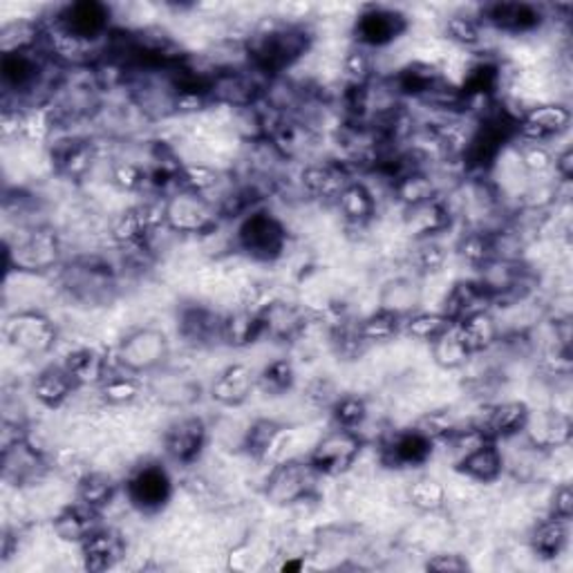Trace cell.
Returning a JSON list of instances; mask_svg holds the SVG:
<instances>
[{"mask_svg": "<svg viewBox=\"0 0 573 573\" xmlns=\"http://www.w3.org/2000/svg\"><path fill=\"white\" fill-rule=\"evenodd\" d=\"M312 32L303 26L274 23L260 28L245 46L249 70L276 79L312 50Z\"/></svg>", "mask_w": 573, "mask_h": 573, "instance_id": "1", "label": "cell"}, {"mask_svg": "<svg viewBox=\"0 0 573 573\" xmlns=\"http://www.w3.org/2000/svg\"><path fill=\"white\" fill-rule=\"evenodd\" d=\"M161 211L166 231L177 236H209L223 223L214 198L186 188H175L161 200Z\"/></svg>", "mask_w": 573, "mask_h": 573, "instance_id": "2", "label": "cell"}, {"mask_svg": "<svg viewBox=\"0 0 573 573\" xmlns=\"http://www.w3.org/2000/svg\"><path fill=\"white\" fill-rule=\"evenodd\" d=\"M287 227L269 209H254L240 218L236 229L238 249L256 263H276L287 251Z\"/></svg>", "mask_w": 573, "mask_h": 573, "instance_id": "3", "label": "cell"}, {"mask_svg": "<svg viewBox=\"0 0 573 573\" xmlns=\"http://www.w3.org/2000/svg\"><path fill=\"white\" fill-rule=\"evenodd\" d=\"M168 358H170L168 336L152 325H144L128 332L115 349V365L119 369H126L139 376L161 369L168 363Z\"/></svg>", "mask_w": 573, "mask_h": 573, "instance_id": "4", "label": "cell"}, {"mask_svg": "<svg viewBox=\"0 0 573 573\" xmlns=\"http://www.w3.org/2000/svg\"><path fill=\"white\" fill-rule=\"evenodd\" d=\"M166 231L161 202H141L121 211L110 227L117 247L128 254H148L157 234Z\"/></svg>", "mask_w": 573, "mask_h": 573, "instance_id": "5", "label": "cell"}, {"mask_svg": "<svg viewBox=\"0 0 573 573\" xmlns=\"http://www.w3.org/2000/svg\"><path fill=\"white\" fill-rule=\"evenodd\" d=\"M6 340L26 356H46L59 340L57 323L39 309H19L6 318Z\"/></svg>", "mask_w": 573, "mask_h": 573, "instance_id": "6", "label": "cell"}, {"mask_svg": "<svg viewBox=\"0 0 573 573\" xmlns=\"http://www.w3.org/2000/svg\"><path fill=\"white\" fill-rule=\"evenodd\" d=\"M363 448L365 437L360 433L334 426V431H329L314 444L305 460L320 477H338L354 468Z\"/></svg>", "mask_w": 573, "mask_h": 573, "instance_id": "7", "label": "cell"}, {"mask_svg": "<svg viewBox=\"0 0 573 573\" xmlns=\"http://www.w3.org/2000/svg\"><path fill=\"white\" fill-rule=\"evenodd\" d=\"M121 491L128 497V504L141 515H155L164 511L172 497V477L159 462H146L126 477Z\"/></svg>", "mask_w": 573, "mask_h": 573, "instance_id": "8", "label": "cell"}, {"mask_svg": "<svg viewBox=\"0 0 573 573\" xmlns=\"http://www.w3.org/2000/svg\"><path fill=\"white\" fill-rule=\"evenodd\" d=\"M411 28L408 17L402 10L386 6H367L358 12L352 26L354 46L365 50H384L399 41Z\"/></svg>", "mask_w": 573, "mask_h": 573, "instance_id": "9", "label": "cell"}, {"mask_svg": "<svg viewBox=\"0 0 573 573\" xmlns=\"http://www.w3.org/2000/svg\"><path fill=\"white\" fill-rule=\"evenodd\" d=\"M112 23V12L106 3L99 0H79V3H68L57 12L55 26L72 37L79 43L95 48L101 39H108Z\"/></svg>", "mask_w": 573, "mask_h": 573, "instance_id": "10", "label": "cell"}, {"mask_svg": "<svg viewBox=\"0 0 573 573\" xmlns=\"http://www.w3.org/2000/svg\"><path fill=\"white\" fill-rule=\"evenodd\" d=\"M318 477L307 460H285L269 471L265 495L276 506H294L314 495Z\"/></svg>", "mask_w": 573, "mask_h": 573, "instance_id": "11", "label": "cell"}, {"mask_svg": "<svg viewBox=\"0 0 573 573\" xmlns=\"http://www.w3.org/2000/svg\"><path fill=\"white\" fill-rule=\"evenodd\" d=\"M571 108L566 103H537L524 108L515 121V137L528 144H549L571 128Z\"/></svg>", "mask_w": 573, "mask_h": 573, "instance_id": "12", "label": "cell"}, {"mask_svg": "<svg viewBox=\"0 0 573 573\" xmlns=\"http://www.w3.org/2000/svg\"><path fill=\"white\" fill-rule=\"evenodd\" d=\"M207 442L209 426L202 417H179L164 433V455L177 466H194L202 457Z\"/></svg>", "mask_w": 573, "mask_h": 573, "instance_id": "13", "label": "cell"}, {"mask_svg": "<svg viewBox=\"0 0 573 573\" xmlns=\"http://www.w3.org/2000/svg\"><path fill=\"white\" fill-rule=\"evenodd\" d=\"M482 26L493 28L502 34H533L540 30L546 21V14L535 3H520V0H511V3H488L477 14Z\"/></svg>", "mask_w": 573, "mask_h": 573, "instance_id": "14", "label": "cell"}, {"mask_svg": "<svg viewBox=\"0 0 573 573\" xmlns=\"http://www.w3.org/2000/svg\"><path fill=\"white\" fill-rule=\"evenodd\" d=\"M211 97L214 103L229 106L234 110H245L260 103L265 99V90L254 70L220 68L216 70L211 83Z\"/></svg>", "mask_w": 573, "mask_h": 573, "instance_id": "15", "label": "cell"}, {"mask_svg": "<svg viewBox=\"0 0 573 573\" xmlns=\"http://www.w3.org/2000/svg\"><path fill=\"white\" fill-rule=\"evenodd\" d=\"M349 179L352 172L343 161H307L298 172L303 196L332 207Z\"/></svg>", "mask_w": 573, "mask_h": 573, "instance_id": "16", "label": "cell"}, {"mask_svg": "<svg viewBox=\"0 0 573 573\" xmlns=\"http://www.w3.org/2000/svg\"><path fill=\"white\" fill-rule=\"evenodd\" d=\"M435 442L426 437L417 426L395 431L381 444V462L391 468H417L424 466L435 451Z\"/></svg>", "mask_w": 573, "mask_h": 573, "instance_id": "17", "label": "cell"}, {"mask_svg": "<svg viewBox=\"0 0 573 573\" xmlns=\"http://www.w3.org/2000/svg\"><path fill=\"white\" fill-rule=\"evenodd\" d=\"M258 391V372L247 363H231L216 374L209 395L223 408L245 406Z\"/></svg>", "mask_w": 573, "mask_h": 573, "instance_id": "18", "label": "cell"}, {"mask_svg": "<svg viewBox=\"0 0 573 573\" xmlns=\"http://www.w3.org/2000/svg\"><path fill=\"white\" fill-rule=\"evenodd\" d=\"M50 159L59 175L81 181L90 175V170L97 161V148L88 137L63 135V137L52 139Z\"/></svg>", "mask_w": 573, "mask_h": 573, "instance_id": "19", "label": "cell"}, {"mask_svg": "<svg viewBox=\"0 0 573 573\" xmlns=\"http://www.w3.org/2000/svg\"><path fill=\"white\" fill-rule=\"evenodd\" d=\"M61 245L55 231L50 229H34L30 231L17 247L8 245V263L17 258L19 269L28 271H46L59 263Z\"/></svg>", "mask_w": 573, "mask_h": 573, "instance_id": "20", "label": "cell"}, {"mask_svg": "<svg viewBox=\"0 0 573 573\" xmlns=\"http://www.w3.org/2000/svg\"><path fill=\"white\" fill-rule=\"evenodd\" d=\"M223 314L200 303L184 305L177 316L179 336L196 347H211L216 343H223Z\"/></svg>", "mask_w": 573, "mask_h": 573, "instance_id": "21", "label": "cell"}, {"mask_svg": "<svg viewBox=\"0 0 573 573\" xmlns=\"http://www.w3.org/2000/svg\"><path fill=\"white\" fill-rule=\"evenodd\" d=\"M404 225H406V231L413 236V240L439 238L453 229L455 211L444 196H437L419 207L406 209Z\"/></svg>", "mask_w": 573, "mask_h": 573, "instance_id": "22", "label": "cell"}, {"mask_svg": "<svg viewBox=\"0 0 573 573\" xmlns=\"http://www.w3.org/2000/svg\"><path fill=\"white\" fill-rule=\"evenodd\" d=\"M77 391H79V386L75 384L72 374L66 369L63 363H50V365L41 367L34 374L32 386H30L32 397L46 411L63 408Z\"/></svg>", "mask_w": 573, "mask_h": 573, "instance_id": "23", "label": "cell"}, {"mask_svg": "<svg viewBox=\"0 0 573 573\" xmlns=\"http://www.w3.org/2000/svg\"><path fill=\"white\" fill-rule=\"evenodd\" d=\"M48 471V462L39 448H34L28 437H17L3 448V475L8 482L19 486L37 484Z\"/></svg>", "mask_w": 573, "mask_h": 573, "instance_id": "24", "label": "cell"}, {"mask_svg": "<svg viewBox=\"0 0 573 573\" xmlns=\"http://www.w3.org/2000/svg\"><path fill=\"white\" fill-rule=\"evenodd\" d=\"M522 435H526L528 444L537 451H557L571 444L573 424L571 417L562 411H542L537 415L531 411Z\"/></svg>", "mask_w": 573, "mask_h": 573, "instance_id": "25", "label": "cell"}, {"mask_svg": "<svg viewBox=\"0 0 573 573\" xmlns=\"http://www.w3.org/2000/svg\"><path fill=\"white\" fill-rule=\"evenodd\" d=\"M81 560L88 571H108L117 566L126 557V540L124 535L112 526H99L95 533H90L81 544Z\"/></svg>", "mask_w": 573, "mask_h": 573, "instance_id": "26", "label": "cell"}, {"mask_svg": "<svg viewBox=\"0 0 573 573\" xmlns=\"http://www.w3.org/2000/svg\"><path fill=\"white\" fill-rule=\"evenodd\" d=\"M260 316H263V327H265V336L274 338V340H296L305 334L307 325H309V314L307 309L287 303V300H269L260 307Z\"/></svg>", "mask_w": 573, "mask_h": 573, "instance_id": "27", "label": "cell"}, {"mask_svg": "<svg viewBox=\"0 0 573 573\" xmlns=\"http://www.w3.org/2000/svg\"><path fill=\"white\" fill-rule=\"evenodd\" d=\"M334 207L345 220V225L354 229H365L367 225L374 223L378 214V200L374 196V190L367 186V181L354 179V177L345 184Z\"/></svg>", "mask_w": 573, "mask_h": 573, "instance_id": "28", "label": "cell"}, {"mask_svg": "<svg viewBox=\"0 0 573 573\" xmlns=\"http://www.w3.org/2000/svg\"><path fill=\"white\" fill-rule=\"evenodd\" d=\"M442 81H446L439 66L431 61H411L397 70V75L388 81L397 99H426Z\"/></svg>", "mask_w": 573, "mask_h": 573, "instance_id": "29", "label": "cell"}, {"mask_svg": "<svg viewBox=\"0 0 573 573\" xmlns=\"http://www.w3.org/2000/svg\"><path fill=\"white\" fill-rule=\"evenodd\" d=\"M531 417V408L520 399L500 402L488 408L486 417L482 422H475V426L482 428V433L493 442L513 439L524 433Z\"/></svg>", "mask_w": 573, "mask_h": 573, "instance_id": "30", "label": "cell"}, {"mask_svg": "<svg viewBox=\"0 0 573 573\" xmlns=\"http://www.w3.org/2000/svg\"><path fill=\"white\" fill-rule=\"evenodd\" d=\"M66 369L72 374L75 384L79 388H99L110 372L117 367L101 349L97 347H75L63 358Z\"/></svg>", "mask_w": 573, "mask_h": 573, "instance_id": "31", "label": "cell"}, {"mask_svg": "<svg viewBox=\"0 0 573 573\" xmlns=\"http://www.w3.org/2000/svg\"><path fill=\"white\" fill-rule=\"evenodd\" d=\"M101 526V513L83 504L81 500H75L66 504L55 517H52V531L59 540L70 544H81L90 533H95Z\"/></svg>", "mask_w": 573, "mask_h": 573, "instance_id": "32", "label": "cell"}, {"mask_svg": "<svg viewBox=\"0 0 573 573\" xmlns=\"http://www.w3.org/2000/svg\"><path fill=\"white\" fill-rule=\"evenodd\" d=\"M504 453L500 448V442L486 439L477 448H473L468 455H464L460 462H455V468L477 482V484H493L504 473Z\"/></svg>", "mask_w": 573, "mask_h": 573, "instance_id": "33", "label": "cell"}, {"mask_svg": "<svg viewBox=\"0 0 573 573\" xmlns=\"http://www.w3.org/2000/svg\"><path fill=\"white\" fill-rule=\"evenodd\" d=\"M393 198L402 205V209L419 207L437 196H442L439 184L435 175L428 168H411L404 175H399L393 184Z\"/></svg>", "mask_w": 573, "mask_h": 573, "instance_id": "34", "label": "cell"}, {"mask_svg": "<svg viewBox=\"0 0 573 573\" xmlns=\"http://www.w3.org/2000/svg\"><path fill=\"white\" fill-rule=\"evenodd\" d=\"M493 307V296L488 289L477 280H460L453 285V289L446 294V300L442 305V312L453 320H462L464 316H471L475 312H484Z\"/></svg>", "mask_w": 573, "mask_h": 573, "instance_id": "35", "label": "cell"}, {"mask_svg": "<svg viewBox=\"0 0 573 573\" xmlns=\"http://www.w3.org/2000/svg\"><path fill=\"white\" fill-rule=\"evenodd\" d=\"M455 329L460 332L462 340L471 349L473 356L488 352L502 340V325L497 323L493 309L475 312L471 316H464L462 320L455 323Z\"/></svg>", "mask_w": 573, "mask_h": 573, "instance_id": "36", "label": "cell"}, {"mask_svg": "<svg viewBox=\"0 0 573 573\" xmlns=\"http://www.w3.org/2000/svg\"><path fill=\"white\" fill-rule=\"evenodd\" d=\"M422 300H424V289L419 285V278H413V276L391 278L378 292V307L388 309L402 318L422 309Z\"/></svg>", "mask_w": 573, "mask_h": 573, "instance_id": "37", "label": "cell"}, {"mask_svg": "<svg viewBox=\"0 0 573 573\" xmlns=\"http://www.w3.org/2000/svg\"><path fill=\"white\" fill-rule=\"evenodd\" d=\"M265 336V327H263V316L260 309H249V307H240L231 314L225 316L223 323V343L231 345V347H249L256 340H260Z\"/></svg>", "mask_w": 573, "mask_h": 573, "instance_id": "38", "label": "cell"}, {"mask_svg": "<svg viewBox=\"0 0 573 573\" xmlns=\"http://www.w3.org/2000/svg\"><path fill=\"white\" fill-rule=\"evenodd\" d=\"M97 395L110 408L130 406L144 395V381L139 374L115 367L110 376L97 388Z\"/></svg>", "mask_w": 573, "mask_h": 573, "instance_id": "39", "label": "cell"}, {"mask_svg": "<svg viewBox=\"0 0 573 573\" xmlns=\"http://www.w3.org/2000/svg\"><path fill=\"white\" fill-rule=\"evenodd\" d=\"M569 524L566 520H557L546 515L531 531V549L542 560H555L564 553L569 544Z\"/></svg>", "mask_w": 573, "mask_h": 573, "instance_id": "40", "label": "cell"}, {"mask_svg": "<svg viewBox=\"0 0 573 573\" xmlns=\"http://www.w3.org/2000/svg\"><path fill=\"white\" fill-rule=\"evenodd\" d=\"M119 491H121V484L112 475L101 471H86L77 480V500H81L83 504H88L99 513L115 502Z\"/></svg>", "mask_w": 573, "mask_h": 573, "instance_id": "41", "label": "cell"}, {"mask_svg": "<svg viewBox=\"0 0 573 573\" xmlns=\"http://www.w3.org/2000/svg\"><path fill=\"white\" fill-rule=\"evenodd\" d=\"M455 254L457 258L471 267L482 271L495 260V245H493V231L488 229H468L462 234L455 243Z\"/></svg>", "mask_w": 573, "mask_h": 573, "instance_id": "42", "label": "cell"}, {"mask_svg": "<svg viewBox=\"0 0 573 573\" xmlns=\"http://www.w3.org/2000/svg\"><path fill=\"white\" fill-rule=\"evenodd\" d=\"M356 332L365 345L388 343V340H395L399 334H404V318L388 309L376 307L372 314H367L356 323Z\"/></svg>", "mask_w": 573, "mask_h": 573, "instance_id": "43", "label": "cell"}, {"mask_svg": "<svg viewBox=\"0 0 573 573\" xmlns=\"http://www.w3.org/2000/svg\"><path fill=\"white\" fill-rule=\"evenodd\" d=\"M448 260V249L439 243V238L415 240L408 251V267L413 278H428L444 271Z\"/></svg>", "mask_w": 573, "mask_h": 573, "instance_id": "44", "label": "cell"}, {"mask_svg": "<svg viewBox=\"0 0 573 573\" xmlns=\"http://www.w3.org/2000/svg\"><path fill=\"white\" fill-rule=\"evenodd\" d=\"M431 354H433L435 365L446 372H457V369L466 367L473 358L471 349L466 347L460 332L455 329V323L431 343Z\"/></svg>", "mask_w": 573, "mask_h": 573, "instance_id": "45", "label": "cell"}, {"mask_svg": "<svg viewBox=\"0 0 573 573\" xmlns=\"http://www.w3.org/2000/svg\"><path fill=\"white\" fill-rule=\"evenodd\" d=\"M283 433H285V426L278 424L276 419H256L245 431L243 448L247 451L249 457H254L258 462H265L276 451Z\"/></svg>", "mask_w": 573, "mask_h": 573, "instance_id": "46", "label": "cell"}, {"mask_svg": "<svg viewBox=\"0 0 573 573\" xmlns=\"http://www.w3.org/2000/svg\"><path fill=\"white\" fill-rule=\"evenodd\" d=\"M225 181V172L207 161H184L179 172V188L194 190V194L209 196Z\"/></svg>", "mask_w": 573, "mask_h": 573, "instance_id": "47", "label": "cell"}, {"mask_svg": "<svg viewBox=\"0 0 573 573\" xmlns=\"http://www.w3.org/2000/svg\"><path fill=\"white\" fill-rule=\"evenodd\" d=\"M296 386V367L289 358H274L258 369V391L267 397H283Z\"/></svg>", "mask_w": 573, "mask_h": 573, "instance_id": "48", "label": "cell"}, {"mask_svg": "<svg viewBox=\"0 0 573 573\" xmlns=\"http://www.w3.org/2000/svg\"><path fill=\"white\" fill-rule=\"evenodd\" d=\"M406 495H408L411 506L417 508L419 513H437L448 502V491H446L444 482H439L437 477H431V475H422V477L413 480Z\"/></svg>", "mask_w": 573, "mask_h": 573, "instance_id": "49", "label": "cell"}, {"mask_svg": "<svg viewBox=\"0 0 573 573\" xmlns=\"http://www.w3.org/2000/svg\"><path fill=\"white\" fill-rule=\"evenodd\" d=\"M451 325H453V320L442 309H437V312L417 309V312H413L411 316L404 318V334H408L415 340H424V343L431 345Z\"/></svg>", "mask_w": 573, "mask_h": 573, "instance_id": "50", "label": "cell"}, {"mask_svg": "<svg viewBox=\"0 0 573 573\" xmlns=\"http://www.w3.org/2000/svg\"><path fill=\"white\" fill-rule=\"evenodd\" d=\"M329 415L336 428L360 433L369 417V408L367 402L358 395H338V399L329 408Z\"/></svg>", "mask_w": 573, "mask_h": 573, "instance_id": "51", "label": "cell"}, {"mask_svg": "<svg viewBox=\"0 0 573 573\" xmlns=\"http://www.w3.org/2000/svg\"><path fill=\"white\" fill-rule=\"evenodd\" d=\"M444 32L448 41L464 50H477L484 43V26L477 17L468 14H453L444 23Z\"/></svg>", "mask_w": 573, "mask_h": 573, "instance_id": "52", "label": "cell"}, {"mask_svg": "<svg viewBox=\"0 0 573 573\" xmlns=\"http://www.w3.org/2000/svg\"><path fill=\"white\" fill-rule=\"evenodd\" d=\"M110 181L124 190V194H139L148 188V168L146 161L119 157L110 166Z\"/></svg>", "mask_w": 573, "mask_h": 573, "instance_id": "53", "label": "cell"}, {"mask_svg": "<svg viewBox=\"0 0 573 573\" xmlns=\"http://www.w3.org/2000/svg\"><path fill=\"white\" fill-rule=\"evenodd\" d=\"M343 75L345 86H369L372 81H376L374 52L352 43L343 57Z\"/></svg>", "mask_w": 573, "mask_h": 573, "instance_id": "54", "label": "cell"}, {"mask_svg": "<svg viewBox=\"0 0 573 573\" xmlns=\"http://www.w3.org/2000/svg\"><path fill=\"white\" fill-rule=\"evenodd\" d=\"M413 426H417L426 437H431L435 444H448L457 431L462 428L460 419L451 411H433L422 415Z\"/></svg>", "mask_w": 573, "mask_h": 573, "instance_id": "55", "label": "cell"}, {"mask_svg": "<svg viewBox=\"0 0 573 573\" xmlns=\"http://www.w3.org/2000/svg\"><path fill=\"white\" fill-rule=\"evenodd\" d=\"M517 159H520L522 168L531 175H542L553 168V152H551L549 144L522 141V146L517 148Z\"/></svg>", "mask_w": 573, "mask_h": 573, "instance_id": "56", "label": "cell"}, {"mask_svg": "<svg viewBox=\"0 0 573 573\" xmlns=\"http://www.w3.org/2000/svg\"><path fill=\"white\" fill-rule=\"evenodd\" d=\"M338 391H336V384L329 378V376H314L307 381L305 386V402L314 408H325L329 411L332 404L338 399Z\"/></svg>", "mask_w": 573, "mask_h": 573, "instance_id": "57", "label": "cell"}, {"mask_svg": "<svg viewBox=\"0 0 573 573\" xmlns=\"http://www.w3.org/2000/svg\"><path fill=\"white\" fill-rule=\"evenodd\" d=\"M426 569L428 571H437V573H466L471 569V562L462 553L444 551V553L431 555L426 560Z\"/></svg>", "mask_w": 573, "mask_h": 573, "instance_id": "58", "label": "cell"}, {"mask_svg": "<svg viewBox=\"0 0 573 573\" xmlns=\"http://www.w3.org/2000/svg\"><path fill=\"white\" fill-rule=\"evenodd\" d=\"M549 515L571 522L573 517V488L571 484H560L549 497Z\"/></svg>", "mask_w": 573, "mask_h": 573, "instance_id": "59", "label": "cell"}, {"mask_svg": "<svg viewBox=\"0 0 573 573\" xmlns=\"http://www.w3.org/2000/svg\"><path fill=\"white\" fill-rule=\"evenodd\" d=\"M551 170L560 177V181H564V184L571 181V177H573V148L571 146H564L562 150H557L553 155V168Z\"/></svg>", "mask_w": 573, "mask_h": 573, "instance_id": "60", "label": "cell"}]
</instances>
